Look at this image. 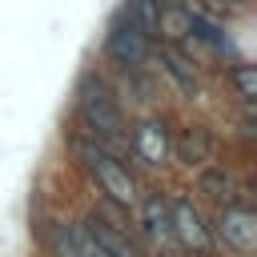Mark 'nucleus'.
Here are the masks:
<instances>
[{
	"instance_id": "1",
	"label": "nucleus",
	"mask_w": 257,
	"mask_h": 257,
	"mask_svg": "<svg viewBox=\"0 0 257 257\" xmlns=\"http://www.w3.org/2000/svg\"><path fill=\"white\" fill-rule=\"evenodd\" d=\"M72 153L84 161L88 173H96V181H100V189L108 193V201H116V205H133V201H137V185H133L128 169H124L116 157H108V153H104L100 145H92V141H72Z\"/></svg>"
},
{
	"instance_id": "2",
	"label": "nucleus",
	"mask_w": 257,
	"mask_h": 257,
	"mask_svg": "<svg viewBox=\"0 0 257 257\" xmlns=\"http://www.w3.org/2000/svg\"><path fill=\"white\" fill-rule=\"evenodd\" d=\"M76 104H80V116L88 120L92 133H100V137H120L124 133V112L100 80H84L80 92H76Z\"/></svg>"
},
{
	"instance_id": "3",
	"label": "nucleus",
	"mask_w": 257,
	"mask_h": 257,
	"mask_svg": "<svg viewBox=\"0 0 257 257\" xmlns=\"http://www.w3.org/2000/svg\"><path fill=\"white\" fill-rule=\"evenodd\" d=\"M169 225H173V237L185 249H197V253H209L213 249V233H209V225L201 221V213L193 209L189 197H173L169 201Z\"/></svg>"
},
{
	"instance_id": "4",
	"label": "nucleus",
	"mask_w": 257,
	"mask_h": 257,
	"mask_svg": "<svg viewBox=\"0 0 257 257\" xmlns=\"http://www.w3.org/2000/svg\"><path fill=\"white\" fill-rule=\"evenodd\" d=\"M108 56L124 68H137L145 56H149V32L137 24V20H116L112 32H108Z\"/></svg>"
},
{
	"instance_id": "5",
	"label": "nucleus",
	"mask_w": 257,
	"mask_h": 257,
	"mask_svg": "<svg viewBox=\"0 0 257 257\" xmlns=\"http://www.w3.org/2000/svg\"><path fill=\"white\" fill-rule=\"evenodd\" d=\"M169 153H173L185 169H201L205 161H213L217 137H213V128H205V124H185V128L177 133V141H169Z\"/></svg>"
},
{
	"instance_id": "6",
	"label": "nucleus",
	"mask_w": 257,
	"mask_h": 257,
	"mask_svg": "<svg viewBox=\"0 0 257 257\" xmlns=\"http://www.w3.org/2000/svg\"><path fill=\"white\" fill-rule=\"evenodd\" d=\"M217 233H221V241H225L229 249H237V253H253V249H257V217H253L245 205L221 209Z\"/></svg>"
},
{
	"instance_id": "7",
	"label": "nucleus",
	"mask_w": 257,
	"mask_h": 257,
	"mask_svg": "<svg viewBox=\"0 0 257 257\" xmlns=\"http://www.w3.org/2000/svg\"><path fill=\"white\" fill-rule=\"evenodd\" d=\"M133 153H137L141 165L161 169L169 161V124L165 120H141L133 128Z\"/></svg>"
},
{
	"instance_id": "8",
	"label": "nucleus",
	"mask_w": 257,
	"mask_h": 257,
	"mask_svg": "<svg viewBox=\"0 0 257 257\" xmlns=\"http://www.w3.org/2000/svg\"><path fill=\"white\" fill-rule=\"evenodd\" d=\"M161 64H165V72L177 80V88H181L185 96H197V72H193V60H189L177 44H165V48H161Z\"/></svg>"
},
{
	"instance_id": "9",
	"label": "nucleus",
	"mask_w": 257,
	"mask_h": 257,
	"mask_svg": "<svg viewBox=\"0 0 257 257\" xmlns=\"http://www.w3.org/2000/svg\"><path fill=\"white\" fill-rule=\"evenodd\" d=\"M84 233H88V237H92V241H96L108 257H133V249L124 245V237L116 233V225H108L100 213H92V217L84 221Z\"/></svg>"
},
{
	"instance_id": "10",
	"label": "nucleus",
	"mask_w": 257,
	"mask_h": 257,
	"mask_svg": "<svg viewBox=\"0 0 257 257\" xmlns=\"http://www.w3.org/2000/svg\"><path fill=\"white\" fill-rule=\"evenodd\" d=\"M145 233L149 237H173V225H169V201L161 193H149L145 197Z\"/></svg>"
},
{
	"instance_id": "11",
	"label": "nucleus",
	"mask_w": 257,
	"mask_h": 257,
	"mask_svg": "<svg viewBox=\"0 0 257 257\" xmlns=\"http://www.w3.org/2000/svg\"><path fill=\"white\" fill-rule=\"evenodd\" d=\"M197 189L205 193V197H213V201H229L233 197V173L229 169H205L201 177H197Z\"/></svg>"
},
{
	"instance_id": "12",
	"label": "nucleus",
	"mask_w": 257,
	"mask_h": 257,
	"mask_svg": "<svg viewBox=\"0 0 257 257\" xmlns=\"http://www.w3.org/2000/svg\"><path fill=\"white\" fill-rule=\"evenodd\" d=\"M161 8H165V0H128V8H124V16L128 20H137L149 36H157V24H161Z\"/></svg>"
},
{
	"instance_id": "13",
	"label": "nucleus",
	"mask_w": 257,
	"mask_h": 257,
	"mask_svg": "<svg viewBox=\"0 0 257 257\" xmlns=\"http://www.w3.org/2000/svg\"><path fill=\"white\" fill-rule=\"evenodd\" d=\"M157 32H165L169 40H181V36L189 32V12H185V8H161V24H157Z\"/></svg>"
},
{
	"instance_id": "14",
	"label": "nucleus",
	"mask_w": 257,
	"mask_h": 257,
	"mask_svg": "<svg viewBox=\"0 0 257 257\" xmlns=\"http://www.w3.org/2000/svg\"><path fill=\"white\" fill-rule=\"evenodd\" d=\"M68 257H108V253L80 229V233H68Z\"/></svg>"
},
{
	"instance_id": "15",
	"label": "nucleus",
	"mask_w": 257,
	"mask_h": 257,
	"mask_svg": "<svg viewBox=\"0 0 257 257\" xmlns=\"http://www.w3.org/2000/svg\"><path fill=\"white\" fill-rule=\"evenodd\" d=\"M233 84H237L241 100H253V96H257V68H253V64H237V68H233Z\"/></svg>"
},
{
	"instance_id": "16",
	"label": "nucleus",
	"mask_w": 257,
	"mask_h": 257,
	"mask_svg": "<svg viewBox=\"0 0 257 257\" xmlns=\"http://www.w3.org/2000/svg\"><path fill=\"white\" fill-rule=\"evenodd\" d=\"M169 257H185V253H169Z\"/></svg>"
}]
</instances>
